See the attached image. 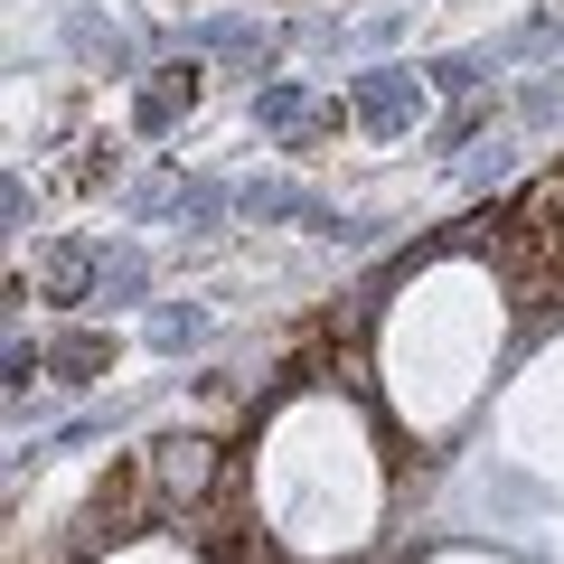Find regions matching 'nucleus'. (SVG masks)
<instances>
[{"mask_svg": "<svg viewBox=\"0 0 564 564\" xmlns=\"http://www.w3.org/2000/svg\"><path fill=\"white\" fill-rule=\"evenodd\" d=\"M141 470H151V499H161L170 527H198L207 499L226 489V443L217 433H161V443L141 452Z\"/></svg>", "mask_w": 564, "mask_h": 564, "instance_id": "obj_1", "label": "nucleus"}, {"mask_svg": "<svg viewBox=\"0 0 564 564\" xmlns=\"http://www.w3.org/2000/svg\"><path fill=\"white\" fill-rule=\"evenodd\" d=\"M104 273H113V263L85 254V245H47V254H39V292H47V302H85Z\"/></svg>", "mask_w": 564, "mask_h": 564, "instance_id": "obj_2", "label": "nucleus"}, {"mask_svg": "<svg viewBox=\"0 0 564 564\" xmlns=\"http://www.w3.org/2000/svg\"><path fill=\"white\" fill-rule=\"evenodd\" d=\"M180 104H198V76H188V66H170V76L141 95V132H170V122H180Z\"/></svg>", "mask_w": 564, "mask_h": 564, "instance_id": "obj_3", "label": "nucleus"}, {"mask_svg": "<svg viewBox=\"0 0 564 564\" xmlns=\"http://www.w3.org/2000/svg\"><path fill=\"white\" fill-rule=\"evenodd\" d=\"M104 358H113V339H95V329H76V339H57V358H47V367H57V377H95Z\"/></svg>", "mask_w": 564, "mask_h": 564, "instance_id": "obj_4", "label": "nucleus"}, {"mask_svg": "<svg viewBox=\"0 0 564 564\" xmlns=\"http://www.w3.org/2000/svg\"><path fill=\"white\" fill-rule=\"evenodd\" d=\"M358 113H367V122H404V85H367Z\"/></svg>", "mask_w": 564, "mask_h": 564, "instance_id": "obj_5", "label": "nucleus"}]
</instances>
